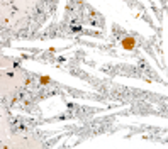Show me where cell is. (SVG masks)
Segmentation results:
<instances>
[{"label":"cell","instance_id":"6da1fadb","mask_svg":"<svg viewBox=\"0 0 168 149\" xmlns=\"http://www.w3.org/2000/svg\"><path fill=\"white\" fill-rule=\"evenodd\" d=\"M121 46L124 49H129V51H131V49H134V46H136V39H134V37H124Z\"/></svg>","mask_w":168,"mask_h":149},{"label":"cell","instance_id":"7a4b0ae2","mask_svg":"<svg viewBox=\"0 0 168 149\" xmlns=\"http://www.w3.org/2000/svg\"><path fill=\"white\" fill-rule=\"evenodd\" d=\"M49 81H51L49 76H41V83H49Z\"/></svg>","mask_w":168,"mask_h":149}]
</instances>
